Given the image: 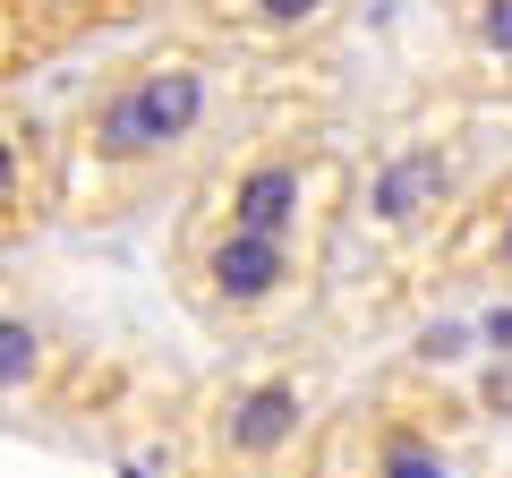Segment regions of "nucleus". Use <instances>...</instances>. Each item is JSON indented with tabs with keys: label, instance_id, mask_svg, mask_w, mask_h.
I'll list each match as a JSON object with an SVG mask.
<instances>
[{
	"label": "nucleus",
	"instance_id": "f03ea898",
	"mask_svg": "<svg viewBox=\"0 0 512 478\" xmlns=\"http://www.w3.org/2000/svg\"><path fill=\"white\" fill-rule=\"evenodd\" d=\"M316 436V402L299 368H231L188 402V470L197 478H299V453Z\"/></svg>",
	"mask_w": 512,
	"mask_h": 478
},
{
	"label": "nucleus",
	"instance_id": "20e7f679",
	"mask_svg": "<svg viewBox=\"0 0 512 478\" xmlns=\"http://www.w3.org/2000/svg\"><path fill=\"white\" fill-rule=\"evenodd\" d=\"M180 291L197 299L205 325L248 333L308 291V248L299 239H265V231H188Z\"/></svg>",
	"mask_w": 512,
	"mask_h": 478
},
{
	"label": "nucleus",
	"instance_id": "f257e3e1",
	"mask_svg": "<svg viewBox=\"0 0 512 478\" xmlns=\"http://www.w3.org/2000/svg\"><path fill=\"white\" fill-rule=\"evenodd\" d=\"M214 120V52L205 43H163V52L111 69L103 86L77 103L69 137H60V205L77 222H103L146 205L154 180L180 163Z\"/></svg>",
	"mask_w": 512,
	"mask_h": 478
},
{
	"label": "nucleus",
	"instance_id": "6e6552de",
	"mask_svg": "<svg viewBox=\"0 0 512 478\" xmlns=\"http://www.w3.org/2000/svg\"><path fill=\"white\" fill-rule=\"evenodd\" d=\"M60 205V154L43 146L35 120L0 111V239H26Z\"/></svg>",
	"mask_w": 512,
	"mask_h": 478
},
{
	"label": "nucleus",
	"instance_id": "423d86ee",
	"mask_svg": "<svg viewBox=\"0 0 512 478\" xmlns=\"http://www.w3.org/2000/svg\"><path fill=\"white\" fill-rule=\"evenodd\" d=\"M146 0H0V77L35 69V60L69 52V43H86L94 26L111 18H137Z\"/></svg>",
	"mask_w": 512,
	"mask_h": 478
},
{
	"label": "nucleus",
	"instance_id": "0eeeda50",
	"mask_svg": "<svg viewBox=\"0 0 512 478\" xmlns=\"http://www.w3.org/2000/svg\"><path fill=\"white\" fill-rule=\"evenodd\" d=\"M453 188H461V154L453 146H402V154H384L376 180H367V222H384V231H419L427 214H444Z\"/></svg>",
	"mask_w": 512,
	"mask_h": 478
},
{
	"label": "nucleus",
	"instance_id": "39448f33",
	"mask_svg": "<svg viewBox=\"0 0 512 478\" xmlns=\"http://www.w3.org/2000/svg\"><path fill=\"white\" fill-rule=\"evenodd\" d=\"M299 478H461L453 444L436 436V419L410 402H359L333 410L299 453Z\"/></svg>",
	"mask_w": 512,
	"mask_h": 478
},
{
	"label": "nucleus",
	"instance_id": "f8f14e48",
	"mask_svg": "<svg viewBox=\"0 0 512 478\" xmlns=\"http://www.w3.org/2000/svg\"><path fill=\"white\" fill-rule=\"evenodd\" d=\"M478 43H487V52H512V0H487V9H478Z\"/></svg>",
	"mask_w": 512,
	"mask_h": 478
},
{
	"label": "nucleus",
	"instance_id": "9d476101",
	"mask_svg": "<svg viewBox=\"0 0 512 478\" xmlns=\"http://www.w3.org/2000/svg\"><path fill=\"white\" fill-rule=\"evenodd\" d=\"M43 368H52V333L35 316L0 308V410L9 402H43Z\"/></svg>",
	"mask_w": 512,
	"mask_h": 478
},
{
	"label": "nucleus",
	"instance_id": "1a4fd4ad",
	"mask_svg": "<svg viewBox=\"0 0 512 478\" xmlns=\"http://www.w3.org/2000/svg\"><path fill=\"white\" fill-rule=\"evenodd\" d=\"M214 18L256 52H291L316 26H333V0H214Z\"/></svg>",
	"mask_w": 512,
	"mask_h": 478
},
{
	"label": "nucleus",
	"instance_id": "7ed1b4c3",
	"mask_svg": "<svg viewBox=\"0 0 512 478\" xmlns=\"http://www.w3.org/2000/svg\"><path fill=\"white\" fill-rule=\"evenodd\" d=\"M333 154L308 129L239 137L197 188L188 231H265V239H316V197H333Z\"/></svg>",
	"mask_w": 512,
	"mask_h": 478
},
{
	"label": "nucleus",
	"instance_id": "9b49d317",
	"mask_svg": "<svg viewBox=\"0 0 512 478\" xmlns=\"http://www.w3.org/2000/svg\"><path fill=\"white\" fill-rule=\"evenodd\" d=\"M478 265H487L495 282H512V180L478 205Z\"/></svg>",
	"mask_w": 512,
	"mask_h": 478
}]
</instances>
